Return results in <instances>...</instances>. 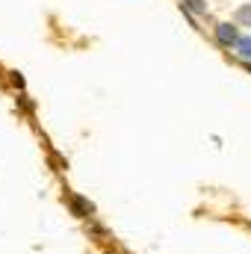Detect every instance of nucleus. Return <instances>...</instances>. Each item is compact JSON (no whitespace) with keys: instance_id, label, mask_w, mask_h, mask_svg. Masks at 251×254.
Masks as SVG:
<instances>
[{"instance_id":"nucleus-1","label":"nucleus","mask_w":251,"mask_h":254,"mask_svg":"<svg viewBox=\"0 0 251 254\" xmlns=\"http://www.w3.org/2000/svg\"><path fill=\"white\" fill-rule=\"evenodd\" d=\"M216 39H219L225 48H237V42H240L237 24H216Z\"/></svg>"},{"instance_id":"nucleus-2","label":"nucleus","mask_w":251,"mask_h":254,"mask_svg":"<svg viewBox=\"0 0 251 254\" xmlns=\"http://www.w3.org/2000/svg\"><path fill=\"white\" fill-rule=\"evenodd\" d=\"M240 57H246V60H251V36H240V42H237V48H234Z\"/></svg>"},{"instance_id":"nucleus-3","label":"nucleus","mask_w":251,"mask_h":254,"mask_svg":"<svg viewBox=\"0 0 251 254\" xmlns=\"http://www.w3.org/2000/svg\"><path fill=\"white\" fill-rule=\"evenodd\" d=\"M187 12H207V0H184Z\"/></svg>"},{"instance_id":"nucleus-4","label":"nucleus","mask_w":251,"mask_h":254,"mask_svg":"<svg viewBox=\"0 0 251 254\" xmlns=\"http://www.w3.org/2000/svg\"><path fill=\"white\" fill-rule=\"evenodd\" d=\"M237 21H243V24H251V6H243V9L237 12Z\"/></svg>"}]
</instances>
